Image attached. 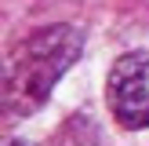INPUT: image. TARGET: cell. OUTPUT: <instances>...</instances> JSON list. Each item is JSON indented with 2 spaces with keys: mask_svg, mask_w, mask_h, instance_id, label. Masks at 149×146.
Segmentation results:
<instances>
[{
  "mask_svg": "<svg viewBox=\"0 0 149 146\" xmlns=\"http://www.w3.org/2000/svg\"><path fill=\"white\" fill-rule=\"evenodd\" d=\"M0 146H33V142H22V139H0Z\"/></svg>",
  "mask_w": 149,
  "mask_h": 146,
  "instance_id": "obj_3",
  "label": "cell"
},
{
  "mask_svg": "<svg viewBox=\"0 0 149 146\" xmlns=\"http://www.w3.org/2000/svg\"><path fill=\"white\" fill-rule=\"evenodd\" d=\"M106 102L116 124L131 131L149 128V51H127L116 58L106 80Z\"/></svg>",
  "mask_w": 149,
  "mask_h": 146,
  "instance_id": "obj_2",
  "label": "cell"
},
{
  "mask_svg": "<svg viewBox=\"0 0 149 146\" xmlns=\"http://www.w3.org/2000/svg\"><path fill=\"white\" fill-rule=\"evenodd\" d=\"M80 48L84 36L73 26H44L18 40L0 66V113H36L62 80V73L77 62Z\"/></svg>",
  "mask_w": 149,
  "mask_h": 146,
  "instance_id": "obj_1",
  "label": "cell"
}]
</instances>
